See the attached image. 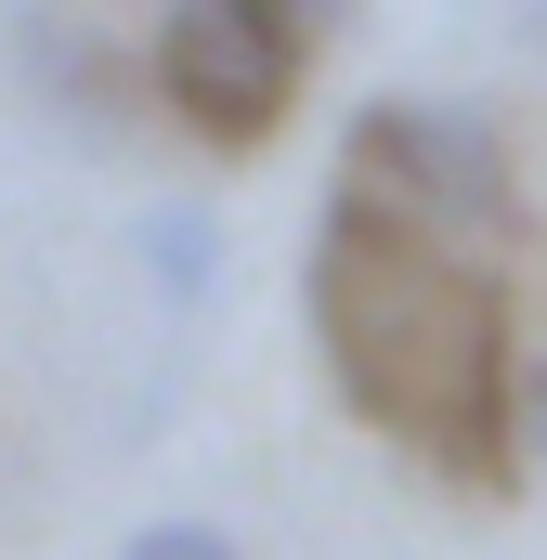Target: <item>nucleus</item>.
Listing matches in <instances>:
<instances>
[{
  "mask_svg": "<svg viewBox=\"0 0 547 560\" xmlns=\"http://www.w3.org/2000/svg\"><path fill=\"white\" fill-rule=\"evenodd\" d=\"M339 196H365V209H392L417 235H496L509 222V143L482 105H443V92H379L352 143H339Z\"/></svg>",
  "mask_w": 547,
  "mask_h": 560,
  "instance_id": "nucleus-2",
  "label": "nucleus"
},
{
  "mask_svg": "<svg viewBox=\"0 0 547 560\" xmlns=\"http://www.w3.org/2000/svg\"><path fill=\"white\" fill-rule=\"evenodd\" d=\"M313 352L339 378V405L430 456L443 482H509V300L469 275L443 235H417L365 196H326L313 222Z\"/></svg>",
  "mask_w": 547,
  "mask_h": 560,
  "instance_id": "nucleus-1",
  "label": "nucleus"
},
{
  "mask_svg": "<svg viewBox=\"0 0 547 560\" xmlns=\"http://www.w3.org/2000/svg\"><path fill=\"white\" fill-rule=\"evenodd\" d=\"M13 39H26V66H39V92H53V118H79L92 143H118V79H105V52H92L79 26L53 39V13H26Z\"/></svg>",
  "mask_w": 547,
  "mask_h": 560,
  "instance_id": "nucleus-4",
  "label": "nucleus"
},
{
  "mask_svg": "<svg viewBox=\"0 0 547 560\" xmlns=\"http://www.w3.org/2000/svg\"><path fill=\"white\" fill-rule=\"evenodd\" d=\"M287 13H300V39H313V26H339V13H352V0H287Z\"/></svg>",
  "mask_w": 547,
  "mask_h": 560,
  "instance_id": "nucleus-8",
  "label": "nucleus"
},
{
  "mask_svg": "<svg viewBox=\"0 0 547 560\" xmlns=\"http://www.w3.org/2000/svg\"><path fill=\"white\" fill-rule=\"evenodd\" d=\"M156 92L209 143H274L300 105V13L287 0H170L156 13Z\"/></svg>",
  "mask_w": 547,
  "mask_h": 560,
  "instance_id": "nucleus-3",
  "label": "nucleus"
},
{
  "mask_svg": "<svg viewBox=\"0 0 547 560\" xmlns=\"http://www.w3.org/2000/svg\"><path fill=\"white\" fill-rule=\"evenodd\" d=\"M509 443H522V469H547V352L509 378Z\"/></svg>",
  "mask_w": 547,
  "mask_h": 560,
  "instance_id": "nucleus-7",
  "label": "nucleus"
},
{
  "mask_svg": "<svg viewBox=\"0 0 547 560\" xmlns=\"http://www.w3.org/2000/svg\"><path fill=\"white\" fill-rule=\"evenodd\" d=\"M118 560H235V535H222V522H143Z\"/></svg>",
  "mask_w": 547,
  "mask_h": 560,
  "instance_id": "nucleus-6",
  "label": "nucleus"
},
{
  "mask_svg": "<svg viewBox=\"0 0 547 560\" xmlns=\"http://www.w3.org/2000/svg\"><path fill=\"white\" fill-rule=\"evenodd\" d=\"M143 275L170 287V313H196V300H209V287H222V222H209V209H143Z\"/></svg>",
  "mask_w": 547,
  "mask_h": 560,
  "instance_id": "nucleus-5",
  "label": "nucleus"
},
{
  "mask_svg": "<svg viewBox=\"0 0 547 560\" xmlns=\"http://www.w3.org/2000/svg\"><path fill=\"white\" fill-rule=\"evenodd\" d=\"M509 13H522V39H535V52H547V0H509Z\"/></svg>",
  "mask_w": 547,
  "mask_h": 560,
  "instance_id": "nucleus-9",
  "label": "nucleus"
}]
</instances>
